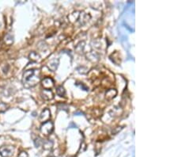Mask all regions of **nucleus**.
I'll return each mask as SVG.
<instances>
[{
    "mask_svg": "<svg viewBox=\"0 0 178 157\" xmlns=\"http://www.w3.org/2000/svg\"><path fill=\"white\" fill-rule=\"evenodd\" d=\"M14 150L12 146H2L0 148V155L2 157H11Z\"/></svg>",
    "mask_w": 178,
    "mask_h": 157,
    "instance_id": "2",
    "label": "nucleus"
},
{
    "mask_svg": "<svg viewBox=\"0 0 178 157\" xmlns=\"http://www.w3.org/2000/svg\"><path fill=\"white\" fill-rule=\"evenodd\" d=\"M53 123L50 121H47L44 123L42 126H41V132L45 135H49L52 131H53Z\"/></svg>",
    "mask_w": 178,
    "mask_h": 157,
    "instance_id": "3",
    "label": "nucleus"
},
{
    "mask_svg": "<svg viewBox=\"0 0 178 157\" xmlns=\"http://www.w3.org/2000/svg\"><path fill=\"white\" fill-rule=\"evenodd\" d=\"M40 80V71L37 69L28 70L24 73L22 83L26 88L35 87Z\"/></svg>",
    "mask_w": 178,
    "mask_h": 157,
    "instance_id": "1",
    "label": "nucleus"
},
{
    "mask_svg": "<svg viewBox=\"0 0 178 157\" xmlns=\"http://www.w3.org/2000/svg\"><path fill=\"white\" fill-rule=\"evenodd\" d=\"M18 157H29V155L25 151H21V152H20Z\"/></svg>",
    "mask_w": 178,
    "mask_h": 157,
    "instance_id": "6",
    "label": "nucleus"
},
{
    "mask_svg": "<svg viewBox=\"0 0 178 157\" xmlns=\"http://www.w3.org/2000/svg\"><path fill=\"white\" fill-rule=\"evenodd\" d=\"M6 107H7V105L5 103H0V112H3L6 110Z\"/></svg>",
    "mask_w": 178,
    "mask_h": 157,
    "instance_id": "5",
    "label": "nucleus"
},
{
    "mask_svg": "<svg viewBox=\"0 0 178 157\" xmlns=\"http://www.w3.org/2000/svg\"><path fill=\"white\" fill-rule=\"evenodd\" d=\"M39 57H40V56H39V55L34 52H31V53L29 54V58L31 59V60H37V59H39Z\"/></svg>",
    "mask_w": 178,
    "mask_h": 157,
    "instance_id": "4",
    "label": "nucleus"
}]
</instances>
